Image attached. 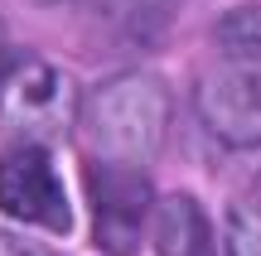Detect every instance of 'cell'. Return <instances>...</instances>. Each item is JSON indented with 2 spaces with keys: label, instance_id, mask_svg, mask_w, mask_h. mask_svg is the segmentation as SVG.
<instances>
[{
  "label": "cell",
  "instance_id": "cell-6",
  "mask_svg": "<svg viewBox=\"0 0 261 256\" xmlns=\"http://www.w3.org/2000/svg\"><path fill=\"white\" fill-rule=\"evenodd\" d=\"M184 0H87V15L112 44L150 48L174 29Z\"/></svg>",
  "mask_w": 261,
  "mask_h": 256
},
{
  "label": "cell",
  "instance_id": "cell-2",
  "mask_svg": "<svg viewBox=\"0 0 261 256\" xmlns=\"http://www.w3.org/2000/svg\"><path fill=\"white\" fill-rule=\"evenodd\" d=\"M83 92L77 82L48 58H15L0 68V131L10 140H63L77 131Z\"/></svg>",
  "mask_w": 261,
  "mask_h": 256
},
{
  "label": "cell",
  "instance_id": "cell-1",
  "mask_svg": "<svg viewBox=\"0 0 261 256\" xmlns=\"http://www.w3.org/2000/svg\"><path fill=\"white\" fill-rule=\"evenodd\" d=\"M169 116H174V97L169 82L150 68H126L97 82L83 97V131L87 160H112V164H150L165 150Z\"/></svg>",
  "mask_w": 261,
  "mask_h": 256
},
{
  "label": "cell",
  "instance_id": "cell-10",
  "mask_svg": "<svg viewBox=\"0 0 261 256\" xmlns=\"http://www.w3.org/2000/svg\"><path fill=\"white\" fill-rule=\"evenodd\" d=\"M0 256H48L44 247H34V242H24V237H15V232H5L0 227Z\"/></svg>",
  "mask_w": 261,
  "mask_h": 256
},
{
  "label": "cell",
  "instance_id": "cell-11",
  "mask_svg": "<svg viewBox=\"0 0 261 256\" xmlns=\"http://www.w3.org/2000/svg\"><path fill=\"white\" fill-rule=\"evenodd\" d=\"M0 53H5V24H0Z\"/></svg>",
  "mask_w": 261,
  "mask_h": 256
},
{
  "label": "cell",
  "instance_id": "cell-7",
  "mask_svg": "<svg viewBox=\"0 0 261 256\" xmlns=\"http://www.w3.org/2000/svg\"><path fill=\"white\" fill-rule=\"evenodd\" d=\"M150 247L155 256H218L213 222L194 193H165L150 213Z\"/></svg>",
  "mask_w": 261,
  "mask_h": 256
},
{
  "label": "cell",
  "instance_id": "cell-3",
  "mask_svg": "<svg viewBox=\"0 0 261 256\" xmlns=\"http://www.w3.org/2000/svg\"><path fill=\"white\" fill-rule=\"evenodd\" d=\"M194 111L208 135L232 150H261V53L227 48L198 73Z\"/></svg>",
  "mask_w": 261,
  "mask_h": 256
},
{
  "label": "cell",
  "instance_id": "cell-4",
  "mask_svg": "<svg viewBox=\"0 0 261 256\" xmlns=\"http://www.w3.org/2000/svg\"><path fill=\"white\" fill-rule=\"evenodd\" d=\"M0 213L39 232H73V198L54 145L44 140H5L0 150Z\"/></svg>",
  "mask_w": 261,
  "mask_h": 256
},
{
  "label": "cell",
  "instance_id": "cell-8",
  "mask_svg": "<svg viewBox=\"0 0 261 256\" xmlns=\"http://www.w3.org/2000/svg\"><path fill=\"white\" fill-rule=\"evenodd\" d=\"M223 256H261V203L232 198L223 222Z\"/></svg>",
  "mask_w": 261,
  "mask_h": 256
},
{
  "label": "cell",
  "instance_id": "cell-5",
  "mask_svg": "<svg viewBox=\"0 0 261 256\" xmlns=\"http://www.w3.org/2000/svg\"><path fill=\"white\" fill-rule=\"evenodd\" d=\"M87 208H92V242L102 256H136L150 237L155 189L145 179V164H112L87 160Z\"/></svg>",
  "mask_w": 261,
  "mask_h": 256
},
{
  "label": "cell",
  "instance_id": "cell-9",
  "mask_svg": "<svg viewBox=\"0 0 261 256\" xmlns=\"http://www.w3.org/2000/svg\"><path fill=\"white\" fill-rule=\"evenodd\" d=\"M218 44L223 48H252L261 53V5H237L218 19Z\"/></svg>",
  "mask_w": 261,
  "mask_h": 256
}]
</instances>
